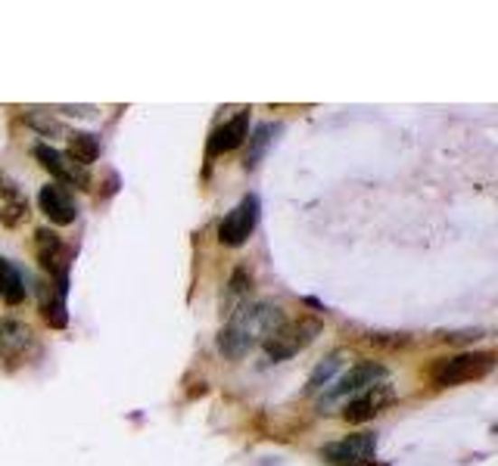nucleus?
<instances>
[{
  "instance_id": "1",
  "label": "nucleus",
  "mask_w": 498,
  "mask_h": 466,
  "mask_svg": "<svg viewBox=\"0 0 498 466\" xmlns=\"http://www.w3.org/2000/svg\"><path fill=\"white\" fill-rule=\"evenodd\" d=\"M284 321V311L271 305V302H256V305L243 302L240 308H234L228 314V323L219 333V351L230 361H240L247 351H252L258 342H265L275 333Z\"/></svg>"
},
{
  "instance_id": "2",
  "label": "nucleus",
  "mask_w": 498,
  "mask_h": 466,
  "mask_svg": "<svg viewBox=\"0 0 498 466\" xmlns=\"http://www.w3.org/2000/svg\"><path fill=\"white\" fill-rule=\"evenodd\" d=\"M493 367H495V351H461V355H452V358H439L430 370V379L437 388H452V386L489 377Z\"/></svg>"
},
{
  "instance_id": "3",
  "label": "nucleus",
  "mask_w": 498,
  "mask_h": 466,
  "mask_svg": "<svg viewBox=\"0 0 498 466\" xmlns=\"http://www.w3.org/2000/svg\"><path fill=\"white\" fill-rule=\"evenodd\" d=\"M321 333V321H312V317H299V321H284L280 327L265 339V355L271 361H287V358L299 355L303 349L318 339Z\"/></svg>"
},
{
  "instance_id": "4",
  "label": "nucleus",
  "mask_w": 498,
  "mask_h": 466,
  "mask_svg": "<svg viewBox=\"0 0 498 466\" xmlns=\"http://www.w3.org/2000/svg\"><path fill=\"white\" fill-rule=\"evenodd\" d=\"M258 215H262V202H258V196L256 193L243 196V200L237 202V206L224 215V221L219 224L221 246L237 249V246L247 243V239L252 237V230H256V224H258Z\"/></svg>"
},
{
  "instance_id": "5",
  "label": "nucleus",
  "mask_w": 498,
  "mask_h": 466,
  "mask_svg": "<svg viewBox=\"0 0 498 466\" xmlns=\"http://www.w3.org/2000/svg\"><path fill=\"white\" fill-rule=\"evenodd\" d=\"M374 454H377V439L371 433L346 435V439L331 442L321 448V457L331 466H364L374 461Z\"/></svg>"
},
{
  "instance_id": "6",
  "label": "nucleus",
  "mask_w": 498,
  "mask_h": 466,
  "mask_svg": "<svg viewBox=\"0 0 498 466\" xmlns=\"http://www.w3.org/2000/svg\"><path fill=\"white\" fill-rule=\"evenodd\" d=\"M34 159H38L41 168H47L56 181L69 183V187H79V190H90V172L81 168L79 162L69 159L66 153L53 150V146H47V144H38L34 146Z\"/></svg>"
},
{
  "instance_id": "7",
  "label": "nucleus",
  "mask_w": 498,
  "mask_h": 466,
  "mask_svg": "<svg viewBox=\"0 0 498 466\" xmlns=\"http://www.w3.org/2000/svg\"><path fill=\"white\" fill-rule=\"evenodd\" d=\"M392 401H396V392H392V386L377 383V386H371V388H364V392H359L346 407H343V420L359 426V423H368V420H374L377 414L387 411Z\"/></svg>"
},
{
  "instance_id": "8",
  "label": "nucleus",
  "mask_w": 498,
  "mask_h": 466,
  "mask_svg": "<svg viewBox=\"0 0 498 466\" xmlns=\"http://www.w3.org/2000/svg\"><path fill=\"white\" fill-rule=\"evenodd\" d=\"M383 379H387V367L374 364V361H362V364L349 367V370L336 379L331 392L324 395V401H336V398H346V395H352V392H364V388L383 383Z\"/></svg>"
},
{
  "instance_id": "9",
  "label": "nucleus",
  "mask_w": 498,
  "mask_h": 466,
  "mask_svg": "<svg viewBox=\"0 0 498 466\" xmlns=\"http://www.w3.org/2000/svg\"><path fill=\"white\" fill-rule=\"evenodd\" d=\"M32 351H34V333L28 323L13 321V317L0 321V358H4L6 364L10 367L23 364Z\"/></svg>"
},
{
  "instance_id": "10",
  "label": "nucleus",
  "mask_w": 498,
  "mask_h": 466,
  "mask_svg": "<svg viewBox=\"0 0 498 466\" xmlns=\"http://www.w3.org/2000/svg\"><path fill=\"white\" fill-rule=\"evenodd\" d=\"M38 206L47 215V221L56 224V228H66L79 218V206H75V196L69 193L62 183H47L38 193Z\"/></svg>"
},
{
  "instance_id": "11",
  "label": "nucleus",
  "mask_w": 498,
  "mask_h": 466,
  "mask_svg": "<svg viewBox=\"0 0 498 466\" xmlns=\"http://www.w3.org/2000/svg\"><path fill=\"white\" fill-rule=\"evenodd\" d=\"M249 112H237L234 118H228L224 125H219V128L212 131V137H209V159H215V155L221 153H230L237 150V146L243 144V140L249 137Z\"/></svg>"
},
{
  "instance_id": "12",
  "label": "nucleus",
  "mask_w": 498,
  "mask_h": 466,
  "mask_svg": "<svg viewBox=\"0 0 498 466\" xmlns=\"http://www.w3.org/2000/svg\"><path fill=\"white\" fill-rule=\"evenodd\" d=\"M25 295H28V289H25V280H23V274H19V267L0 256V299H4L6 305H23Z\"/></svg>"
},
{
  "instance_id": "13",
  "label": "nucleus",
  "mask_w": 498,
  "mask_h": 466,
  "mask_svg": "<svg viewBox=\"0 0 498 466\" xmlns=\"http://www.w3.org/2000/svg\"><path fill=\"white\" fill-rule=\"evenodd\" d=\"M66 155H69L72 162H79L81 168L94 165L97 155H100V140H97L94 134H88V131L69 134V153H66Z\"/></svg>"
},
{
  "instance_id": "14",
  "label": "nucleus",
  "mask_w": 498,
  "mask_h": 466,
  "mask_svg": "<svg viewBox=\"0 0 498 466\" xmlns=\"http://www.w3.org/2000/svg\"><path fill=\"white\" fill-rule=\"evenodd\" d=\"M34 256H38L41 267H47L51 274L56 271V261L62 256V243L51 228H41L34 233Z\"/></svg>"
},
{
  "instance_id": "15",
  "label": "nucleus",
  "mask_w": 498,
  "mask_h": 466,
  "mask_svg": "<svg viewBox=\"0 0 498 466\" xmlns=\"http://www.w3.org/2000/svg\"><path fill=\"white\" fill-rule=\"evenodd\" d=\"M280 131V125H271V122H265V125H258L256 131H252V137H249V150H247V159H243V165H247V172H252V168L262 162V155L265 150L271 146V134H277Z\"/></svg>"
},
{
  "instance_id": "16",
  "label": "nucleus",
  "mask_w": 498,
  "mask_h": 466,
  "mask_svg": "<svg viewBox=\"0 0 498 466\" xmlns=\"http://www.w3.org/2000/svg\"><path fill=\"white\" fill-rule=\"evenodd\" d=\"M343 358H346L343 351H334L327 361H321L318 367H315L312 377H308V383H305V392H318V388H324L327 383H331V377L343 367Z\"/></svg>"
},
{
  "instance_id": "17",
  "label": "nucleus",
  "mask_w": 498,
  "mask_h": 466,
  "mask_svg": "<svg viewBox=\"0 0 498 466\" xmlns=\"http://www.w3.org/2000/svg\"><path fill=\"white\" fill-rule=\"evenodd\" d=\"M249 293H252V277L240 267V271H234V277H230L228 284V314L234 311V305H240Z\"/></svg>"
},
{
  "instance_id": "18",
  "label": "nucleus",
  "mask_w": 498,
  "mask_h": 466,
  "mask_svg": "<svg viewBox=\"0 0 498 466\" xmlns=\"http://www.w3.org/2000/svg\"><path fill=\"white\" fill-rule=\"evenodd\" d=\"M25 218H28V200L25 196L4 202V209H0V221H4L6 228H16V224H23Z\"/></svg>"
},
{
  "instance_id": "19",
  "label": "nucleus",
  "mask_w": 498,
  "mask_h": 466,
  "mask_svg": "<svg viewBox=\"0 0 498 466\" xmlns=\"http://www.w3.org/2000/svg\"><path fill=\"white\" fill-rule=\"evenodd\" d=\"M0 196H4L6 202H10V200H19V196H23V193H19V187H16V181H10L4 172H0Z\"/></svg>"
},
{
  "instance_id": "20",
  "label": "nucleus",
  "mask_w": 498,
  "mask_h": 466,
  "mask_svg": "<svg viewBox=\"0 0 498 466\" xmlns=\"http://www.w3.org/2000/svg\"><path fill=\"white\" fill-rule=\"evenodd\" d=\"M25 118H28V125H34V128H41L44 134H56V131H62V128H60V122H53V118H38V116H34V112H32V116H25Z\"/></svg>"
}]
</instances>
